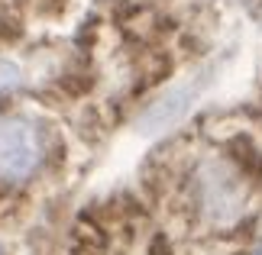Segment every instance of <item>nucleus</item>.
<instances>
[{
	"instance_id": "nucleus-1",
	"label": "nucleus",
	"mask_w": 262,
	"mask_h": 255,
	"mask_svg": "<svg viewBox=\"0 0 262 255\" xmlns=\"http://www.w3.org/2000/svg\"><path fill=\"white\" fill-rule=\"evenodd\" d=\"M198 200L214 223H233L246 210V188L224 161H204L198 171Z\"/></svg>"
},
{
	"instance_id": "nucleus-2",
	"label": "nucleus",
	"mask_w": 262,
	"mask_h": 255,
	"mask_svg": "<svg viewBox=\"0 0 262 255\" xmlns=\"http://www.w3.org/2000/svg\"><path fill=\"white\" fill-rule=\"evenodd\" d=\"M39 136L36 129L19 117H0V181L19 184L39 165Z\"/></svg>"
},
{
	"instance_id": "nucleus-3",
	"label": "nucleus",
	"mask_w": 262,
	"mask_h": 255,
	"mask_svg": "<svg viewBox=\"0 0 262 255\" xmlns=\"http://www.w3.org/2000/svg\"><path fill=\"white\" fill-rule=\"evenodd\" d=\"M188 90H175V94H168L165 100H159V104L146 113L143 120V126H149V132H159V129H165V126H172L175 120L188 110Z\"/></svg>"
}]
</instances>
